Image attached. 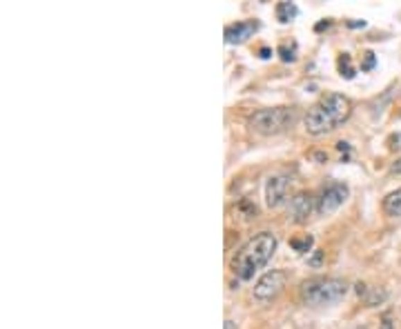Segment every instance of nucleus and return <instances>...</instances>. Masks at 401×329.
Here are the masks:
<instances>
[{
    "label": "nucleus",
    "mask_w": 401,
    "mask_h": 329,
    "mask_svg": "<svg viewBox=\"0 0 401 329\" xmlns=\"http://www.w3.org/2000/svg\"><path fill=\"white\" fill-rule=\"evenodd\" d=\"M352 114V103L343 94H325L305 114V132L323 136L341 127Z\"/></svg>",
    "instance_id": "nucleus-1"
},
{
    "label": "nucleus",
    "mask_w": 401,
    "mask_h": 329,
    "mask_svg": "<svg viewBox=\"0 0 401 329\" xmlns=\"http://www.w3.org/2000/svg\"><path fill=\"white\" fill-rule=\"evenodd\" d=\"M277 251V236L272 231H261L252 236L244 247H241L234 258H232V272L241 281H250L259 269H263L270 263V258Z\"/></svg>",
    "instance_id": "nucleus-2"
},
{
    "label": "nucleus",
    "mask_w": 401,
    "mask_h": 329,
    "mask_svg": "<svg viewBox=\"0 0 401 329\" xmlns=\"http://www.w3.org/2000/svg\"><path fill=\"white\" fill-rule=\"evenodd\" d=\"M348 294V283L343 278H334V276H316L308 278L301 285V301L308 307H328L343 301Z\"/></svg>",
    "instance_id": "nucleus-3"
},
{
    "label": "nucleus",
    "mask_w": 401,
    "mask_h": 329,
    "mask_svg": "<svg viewBox=\"0 0 401 329\" xmlns=\"http://www.w3.org/2000/svg\"><path fill=\"white\" fill-rule=\"evenodd\" d=\"M297 121V112L292 107H270V109H259L250 116V127L252 132L261 136H277L288 132Z\"/></svg>",
    "instance_id": "nucleus-4"
},
{
    "label": "nucleus",
    "mask_w": 401,
    "mask_h": 329,
    "mask_svg": "<svg viewBox=\"0 0 401 329\" xmlns=\"http://www.w3.org/2000/svg\"><path fill=\"white\" fill-rule=\"evenodd\" d=\"M286 283H288V274H286V272L272 269V272L261 276L259 283L255 285V292H252V296H255V301L261 303V305L272 303V301L283 292Z\"/></svg>",
    "instance_id": "nucleus-5"
},
{
    "label": "nucleus",
    "mask_w": 401,
    "mask_h": 329,
    "mask_svg": "<svg viewBox=\"0 0 401 329\" xmlns=\"http://www.w3.org/2000/svg\"><path fill=\"white\" fill-rule=\"evenodd\" d=\"M348 196H350V189H348V185L339 183V180H332V183H328L323 187V192H321V198H319V214L321 216H330L332 211L339 209Z\"/></svg>",
    "instance_id": "nucleus-6"
},
{
    "label": "nucleus",
    "mask_w": 401,
    "mask_h": 329,
    "mask_svg": "<svg viewBox=\"0 0 401 329\" xmlns=\"http://www.w3.org/2000/svg\"><path fill=\"white\" fill-rule=\"evenodd\" d=\"M290 185H292V178L290 176H272L268 180V187H266V200H268V207H281L283 203L288 200L290 194Z\"/></svg>",
    "instance_id": "nucleus-7"
},
{
    "label": "nucleus",
    "mask_w": 401,
    "mask_h": 329,
    "mask_svg": "<svg viewBox=\"0 0 401 329\" xmlns=\"http://www.w3.org/2000/svg\"><path fill=\"white\" fill-rule=\"evenodd\" d=\"M314 209V200H312V194H305V192H299L290 198V216L294 222H305L310 218Z\"/></svg>",
    "instance_id": "nucleus-8"
},
{
    "label": "nucleus",
    "mask_w": 401,
    "mask_h": 329,
    "mask_svg": "<svg viewBox=\"0 0 401 329\" xmlns=\"http://www.w3.org/2000/svg\"><path fill=\"white\" fill-rule=\"evenodd\" d=\"M255 31H259L257 20H239V23L225 27V40L230 42V45H234V42H244L246 38L255 34Z\"/></svg>",
    "instance_id": "nucleus-9"
},
{
    "label": "nucleus",
    "mask_w": 401,
    "mask_h": 329,
    "mask_svg": "<svg viewBox=\"0 0 401 329\" xmlns=\"http://www.w3.org/2000/svg\"><path fill=\"white\" fill-rule=\"evenodd\" d=\"M384 211H386V216H390V218L401 216V187L397 189V192L386 196V200H384Z\"/></svg>",
    "instance_id": "nucleus-10"
},
{
    "label": "nucleus",
    "mask_w": 401,
    "mask_h": 329,
    "mask_svg": "<svg viewBox=\"0 0 401 329\" xmlns=\"http://www.w3.org/2000/svg\"><path fill=\"white\" fill-rule=\"evenodd\" d=\"M297 14H299V9L294 3H279L277 5V18L281 20V23H290Z\"/></svg>",
    "instance_id": "nucleus-11"
},
{
    "label": "nucleus",
    "mask_w": 401,
    "mask_h": 329,
    "mask_svg": "<svg viewBox=\"0 0 401 329\" xmlns=\"http://www.w3.org/2000/svg\"><path fill=\"white\" fill-rule=\"evenodd\" d=\"M339 71H341V76H345V78H352V76H355V67H352L350 54H341V56H339Z\"/></svg>",
    "instance_id": "nucleus-12"
},
{
    "label": "nucleus",
    "mask_w": 401,
    "mask_h": 329,
    "mask_svg": "<svg viewBox=\"0 0 401 329\" xmlns=\"http://www.w3.org/2000/svg\"><path fill=\"white\" fill-rule=\"evenodd\" d=\"M290 245L297 249V251H308L310 247H312V236H303V238H292V242Z\"/></svg>",
    "instance_id": "nucleus-13"
},
{
    "label": "nucleus",
    "mask_w": 401,
    "mask_h": 329,
    "mask_svg": "<svg viewBox=\"0 0 401 329\" xmlns=\"http://www.w3.org/2000/svg\"><path fill=\"white\" fill-rule=\"evenodd\" d=\"M279 54H281V60L290 62V60L297 58V45H292V47H288V45H281V47H279Z\"/></svg>",
    "instance_id": "nucleus-14"
},
{
    "label": "nucleus",
    "mask_w": 401,
    "mask_h": 329,
    "mask_svg": "<svg viewBox=\"0 0 401 329\" xmlns=\"http://www.w3.org/2000/svg\"><path fill=\"white\" fill-rule=\"evenodd\" d=\"M375 65H377L375 54H373V51H366V54H364V65H361V69H364V71H370Z\"/></svg>",
    "instance_id": "nucleus-15"
},
{
    "label": "nucleus",
    "mask_w": 401,
    "mask_h": 329,
    "mask_svg": "<svg viewBox=\"0 0 401 329\" xmlns=\"http://www.w3.org/2000/svg\"><path fill=\"white\" fill-rule=\"evenodd\" d=\"M321 260H323V256H321V251H316V256L310 260L312 265H314V267H319V265H321Z\"/></svg>",
    "instance_id": "nucleus-16"
},
{
    "label": "nucleus",
    "mask_w": 401,
    "mask_h": 329,
    "mask_svg": "<svg viewBox=\"0 0 401 329\" xmlns=\"http://www.w3.org/2000/svg\"><path fill=\"white\" fill-rule=\"evenodd\" d=\"M382 329H395L393 321H390V318H386V321H384V325H382Z\"/></svg>",
    "instance_id": "nucleus-17"
},
{
    "label": "nucleus",
    "mask_w": 401,
    "mask_h": 329,
    "mask_svg": "<svg viewBox=\"0 0 401 329\" xmlns=\"http://www.w3.org/2000/svg\"><path fill=\"white\" fill-rule=\"evenodd\" d=\"M393 174H401V158L393 165Z\"/></svg>",
    "instance_id": "nucleus-18"
},
{
    "label": "nucleus",
    "mask_w": 401,
    "mask_h": 329,
    "mask_svg": "<svg viewBox=\"0 0 401 329\" xmlns=\"http://www.w3.org/2000/svg\"><path fill=\"white\" fill-rule=\"evenodd\" d=\"M225 329H234V321H225Z\"/></svg>",
    "instance_id": "nucleus-19"
},
{
    "label": "nucleus",
    "mask_w": 401,
    "mask_h": 329,
    "mask_svg": "<svg viewBox=\"0 0 401 329\" xmlns=\"http://www.w3.org/2000/svg\"><path fill=\"white\" fill-rule=\"evenodd\" d=\"M355 329H366V327H355Z\"/></svg>",
    "instance_id": "nucleus-20"
}]
</instances>
